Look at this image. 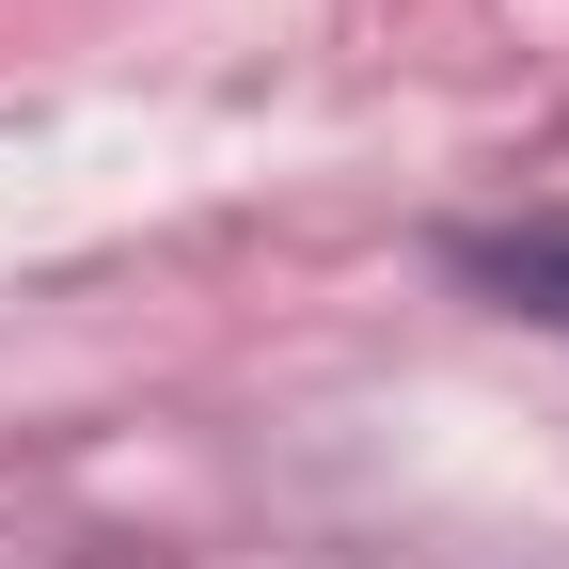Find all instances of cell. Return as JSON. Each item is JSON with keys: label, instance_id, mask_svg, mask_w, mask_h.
<instances>
[]
</instances>
